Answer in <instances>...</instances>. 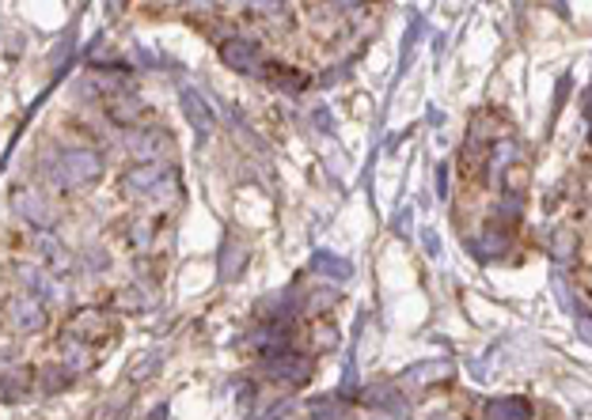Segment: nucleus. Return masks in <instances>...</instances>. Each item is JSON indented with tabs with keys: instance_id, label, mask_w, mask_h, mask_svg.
I'll use <instances>...</instances> for the list:
<instances>
[{
	"instance_id": "nucleus-1",
	"label": "nucleus",
	"mask_w": 592,
	"mask_h": 420,
	"mask_svg": "<svg viewBox=\"0 0 592 420\" xmlns=\"http://www.w3.org/2000/svg\"><path fill=\"white\" fill-rule=\"evenodd\" d=\"M50 186H58L61 193H81L87 186H95L103 178V156L95 148H58L42 167Z\"/></svg>"
},
{
	"instance_id": "nucleus-2",
	"label": "nucleus",
	"mask_w": 592,
	"mask_h": 420,
	"mask_svg": "<svg viewBox=\"0 0 592 420\" xmlns=\"http://www.w3.org/2000/svg\"><path fill=\"white\" fill-rule=\"evenodd\" d=\"M122 193L129 201H145V204H167L179 193V171L167 167L164 159H145V164L129 167L122 175Z\"/></svg>"
},
{
	"instance_id": "nucleus-3",
	"label": "nucleus",
	"mask_w": 592,
	"mask_h": 420,
	"mask_svg": "<svg viewBox=\"0 0 592 420\" xmlns=\"http://www.w3.org/2000/svg\"><path fill=\"white\" fill-rule=\"evenodd\" d=\"M8 322H12L15 334L31 337V334H42L46 329V300H39L34 292H23V296H12L8 300Z\"/></svg>"
},
{
	"instance_id": "nucleus-4",
	"label": "nucleus",
	"mask_w": 592,
	"mask_h": 420,
	"mask_svg": "<svg viewBox=\"0 0 592 420\" xmlns=\"http://www.w3.org/2000/svg\"><path fill=\"white\" fill-rule=\"evenodd\" d=\"M8 204H12V212H20L23 220L31 223L34 231H50L54 228V209H50V201L42 198L34 186H15L12 193H8Z\"/></svg>"
},
{
	"instance_id": "nucleus-5",
	"label": "nucleus",
	"mask_w": 592,
	"mask_h": 420,
	"mask_svg": "<svg viewBox=\"0 0 592 420\" xmlns=\"http://www.w3.org/2000/svg\"><path fill=\"white\" fill-rule=\"evenodd\" d=\"M267 371L278 382L297 387V382H308V375H312V360H308L304 353H297L293 345H285V348H273V353H267Z\"/></svg>"
},
{
	"instance_id": "nucleus-6",
	"label": "nucleus",
	"mask_w": 592,
	"mask_h": 420,
	"mask_svg": "<svg viewBox=\"0 0 592 420\" xmlns=\"http://www.w3.org/2000/svg\"><path fill=\"white\" fill-rule=\"evenodd\" d=\"M34 254H39V262L46 265L50 273H58V276H73L76 273L73 250L61 243V239L50 235V231H39V239H34Z\"/></svg>"
},
{
	"instance_id": "nucleus-7",
	"label": "nucleus",
	"mask_w": 592,
	"mask_h": 420,
	"mask_svg": "<svg viewBox=\"0 0 592 420\" xmlns=\"http://www.w3.org/2000/svg\"><path fill=\"white\" fill-rule=\"evenodd\" d=\"M220 57H225V65L240 69V73H267L262 53L251 39H228L225 46H220Z\"/></svg>"
},
{
	"instance_id": "nucleus-8",
	"label": "nucleus",
	"mask_w": 592,
	"mask_h": 420,
	"mask_svg": "<svg viewBox=\"0 0 592 420\" xmlns=\"http://www.w3.org/2000/svg\"><path fill=\"white\" fill-rule=\"evenodd\" d=\"M54 276H58V273H50L46 265H42V270H34V265H20V284H23V292H34V296L46 300V303L61 300V288L54 284Z\"/></svg>"
},
{
	"instance_id": "nucleus-9",
	"label": "nucleus",
	"mask_w": 592,
	"mask_h": 420,
	"mask_svg": "<svg viewBox=\"0 0 592 420\" xmlns=\"http://www.w3.org/2000/svg\"><path fill=\"white\" fill-rule=\"evenodd\" d=\"M236 8L255 15V20H270V15L281 12V0H236Z\"/></svg>"
},
{
	"instance_id": "nucleus-10",
	"label": "nucleus",
	"mask_w": 592,
	"mask_h": 420,
	"mask_svg": "<svg viewBox=\"0 0 592 420\" xmlns=\"http://www.w3.org/2000/svg\"><path fill=\"white\" fill-rule=\"evenodd\" d=\"M183 106H187V114H194V125H198V133L206 137V133H209V122H214V118H209V111L201 106V99H198L194 92H183Z\"/></svg>"
},
{
	"instance_id": "nucleus-11",
	"label": "nucleus",
	"mask_w": 592,
	"mask_h": 420,
	"mask_svg": "<svg viewBox=\"0 0 592 420\" xmlns=\"http://www.w3.org/2000/svg\"><path fill=\"white\" fill-rule=\"evenodd\" d=\"M486 417H528V406L525 401H490Z\"/></svg>"
},
{
	"instance_id": "nucleus-12",
	"label": "nucleus",
	"mask_w": 592,
	"mask_h": 420,
	"mask_svg": "<svg viewBox=\"0 0 592 420\" xmlns=\"http://www.w3.org/2000/svg\"><path fill=\"white\" fill-rule=\"evenodd\" d=\"M554 258H559V262H570V258H573V231H559V246H554Z\"/></svg>"
},
{
	"instance_id": "nucleus-13",
	"label": "nucleus",
	"mask_w": 592,
	"mask_h": 420,
	"mask_svg": "<svg viewBox=\"0 0 592 420\" xmlns=\"http://www.w3.org/2000/svg\"><path fill=\"white\" fill-rule=\"evenodd\" d=\"M331 4H342V0H331Z\"/></svg>"
}]
</instances>
